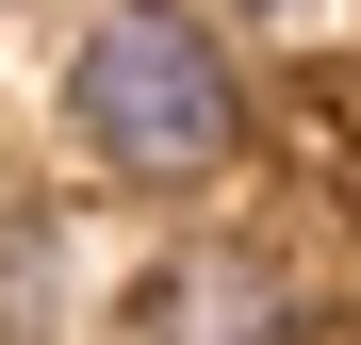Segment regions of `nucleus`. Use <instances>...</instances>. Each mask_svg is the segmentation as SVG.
<instances>
[{
    "mask_svg": "<svg viewBox=\"0 0 361 345\" xmlns=\"http://www.w3.org/2000/svg\"><path fill=\"white\" fill-rule=\"evenodd\" d=\"M263 99H247V49H230L214 0H82L66 33V148L82 181L115 198H214L247 164Z\"/></svg>",
    "mask_w": 361,
    "mask_h": 345,
    "instance_id": "nucleus-1",
    "label": "nucleus"
},
{
    "mask_svg": "<svg viewBox=\"0 0 361 345\" xmlns=\"http://www.w3.org/2000/svg\"><path fill=\"white\" fill-rule=\"evenodd\" d=\"M115 345H312V279L247 230H197L115 296Z\"/></svg>",
    "mask_w": 361,
    "mask_h": 345,
    "instance_id": "nucleus-2",
    "label": "nucleus"
},
{
    "mask_svg": "<svg viewBox=\"0 0 361 345\" xmlns=\"http://www.w3.org/2000/svg\"><path fill=\"white\" fill-rule=\"evenodd\" d=\"M230 17H312V0H230Z\"/></svg>",
    "mask_w": 361,
    "mask_h": 345,
    "instance_id": "nucleus-3",
    "label": "nucleus"
}]
</instances>
